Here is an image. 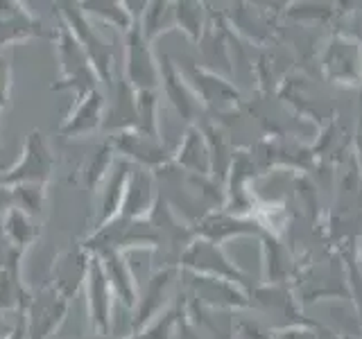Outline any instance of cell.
Returning a JSON list of instances; mask_svg holds the SVG:
<instances>
[{"instance_id": "obj_11", "label": "cell", "mask_w": 362, "mask_h": 339, "mask_svg": "<svg viewBox=\"0 0 362 339\" xmlns=\"http://www.w3.org/2000/svg\"><path fill=\"white\" fill-rule=\"evenodd\" d=\"M21 258V249L0 231V269H14Z\"/></svg>"}, {"instance_id": "obj_13", "label": "cell", "mask_w": 362, "mask_h": 339, "mask_svg": "<svg viewBox=\"0 0 362 339\" xmlns=\"http://www.w3.org/2000/svg\"><path fill=\"white\" fill-rule=\"evenodd\" d=\"M7 93H9V66L0 56V105H5Z\"/></svg>"}, {"instance_id": "obj_6", "label": "cell", "mask_w": 362, "mask_h": 339, "mask_svg": "<svg viewBox=\"0 0 362 339\" xmlns=\"http://www.w3.org/2000/svg\"><path fill=\"white\" fill-rule=\"evenodd\" d=\"M90 258L82 256V254H66L59 260V269H57V292L62 294L64 299H68L71 294L77 292L79 282L86 280V274H75V269H88Z\"/></svg>"}, {"instance_id": "obj_12", "label": "cell", "mask_w": 362, "mask_h": 339, "mask_svg": "<svg viewBox=\"0 0 362 339\" xmlns=\"http://www.w3.org/2000/svg\"><path fill=\"white\" fill-rule=\"evenodd\" d=\"M105 172H109V145L100 147L95 161L90 163V167H88V186L93 188Z\"/></svg>"}, {"instance_id": "obj_1", "label": "cell", "mask_w": 362, "mask_h": 339, "mask_svg": "<svg viewBox=\"0 0 362 339\" xmlns=\"http://www.w3.org/2000/svg\"><path fill=\"white\" fill-rule=\"evenodd\" d=\"M59 52H62V64H64V84L62 86H71V88L75 86L79 97L88 95L90 90H95V75H98L95 68L68 28L62 30Z\"/></svg>"}, {"instance_id": "obj_14", "label": "cell", "mask_w": 362, "mask_h": 339, "mask_svg": "<svg viewBox=\"0 0 362 339\" xmlns=\"http://www.w3.org/2000/svg\"><path fill=\"white\" fill-rule=\"evenodd\" d=\"M9 203H11V192L5 190V188H0V213L7 210V208H9Z\"/></svg>"}, {"instance_id": "obj_4", "label": "cell", "mask_w": 362, "mask_h": 339, "mask_svg": "<svg viewBox=\"0 0 362 339\" xmlns=\"http://www.w3.org/2000/svg\"><path fill=\"white\" fill-rule=\"evenodd\" d=\"M66 314V299L57 290L41 294L32 303V316H30V339H48L57 323Z\"/></svg>"}, {"instance_id": "obj_7", "label": "cell", "mask_w": 362, "mask_h": 339, "mask_svg": "<svg viewBox=\"0 0 362 339\" xmlns=\"http://www.w3.org/2000/svg\"><path fill=\"white\" fill-rule=\"evenodd\" d=\"M34 25L39 28V23H34L25 11H23V7L9 5V11H7V5H0V43L32 34Z\"/></svg>"}, {"instance_id": "obj_5", "label": "cell", "mask_w": 362, "mask_h": 339, "mask_svg": "<svg viewBox=\"0 0 362 339\" xmlns=\"http://www.w3.org/2000/svg\"><path fill=\"white\" fill-rule=\"evenodd\" d=\"M102 111H105V100H102L98 90H90L88 95L79 97L75 111L71 113V118H68V122L62 127V131L66 136L93 131L102 122Z\"/></svg>"}, {"instance_id": "obj_10", "label": "cell", "mask_w": 362, "mask_h": 339, "mask_svg": "<svg viewBox=\"0 0 362 339\" xmlns=\"http://www.w3.org/2000/svg\"><path fill=\"white\" fill-rule=\"evenodd\" d=\"M11 199L18 201V208L28 215H37L41 210L43 203V188L37 184H23V186H14V192H11Z\"/></svg>"}, {"instance_id": "obj_9", "label": "cell", "mask_w": 362, "mask_h": 339, "mask_svg": "<svg viewBox=\"0 0 362 339\" xmlns=\"http://www.w3.org/2000/svg\"><path fill=\"white\" fill-rule=\"evenodd\" d=\"M25 290L21 285L18 269H0V310L18 308L25 301Z\"/></svg>"}, {"instance_id": "obj_2", "label": "cell", "mask_w": 362, "mask_h": 339, "mask_svg": "<svg viewBox=\"0 0 362 339\" xmlns=\"http://www.w3.org/2000/svg\"><path fill=\"white\" fill-rule=\"evenodd\" d=\"M52 170V156L45 147L43 138L39 131H32L30 138L25 143V152L21 156V163H16L9 170L5 177H0V184H14V186H23V184H37L41 186L45 179L50 177Z\"/></svg>"}, {"instance_id": "obj_3", "label": "cell", "mask_w": 362, "mask_h": 339, "mask_svg": "<svg viewBox=\"0 0 362 339\" xmlns=\"http://www.w3.org/2000/svg\"><path fill=\"white\" fill-rule=\"evenodd\" d=\"M86 285H88V310H90V321H93V328L105 335L109 331V280L105 269H102L100 258H90L88 265V274H86Z\"/></svg>"}, {"instance_id": "obj_8", "label": "cell", "mask_w": 362, "mask_h": 339, "mask_svg": "<svg viewBox=\"0 0 362 339\" xmlns=\"http://www.w3.org/2000/svg\"><path fill=\"white\" fill-rule=\"evenodd\" d=\"M3 233H5L18 249L28 246L32 237L37 235V231H34V226H32V222H30V215H28V213H23L21 208H9V210H7Z\"/></svg>"}]
</instances>
